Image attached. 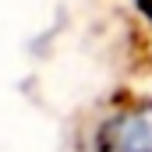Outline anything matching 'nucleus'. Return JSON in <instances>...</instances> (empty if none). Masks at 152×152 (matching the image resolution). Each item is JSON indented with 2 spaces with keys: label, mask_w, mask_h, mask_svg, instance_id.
<instances>
[{
  "label": "nucleus",
  "mask_w": 152,
  "mask_h": 152,
  "mask_svg": "<svg viewBox=\"0 0 152 152\" xmlns=\"http://www.w3.org/2000/svg\"><path fill=\"white\" fill-rule=\"evenodd\" d=\"M120 149L124 152H152V110L134 113L120 127Z\"/></svg>",
  "instance_id": "obj_1"
}]
</instances>
